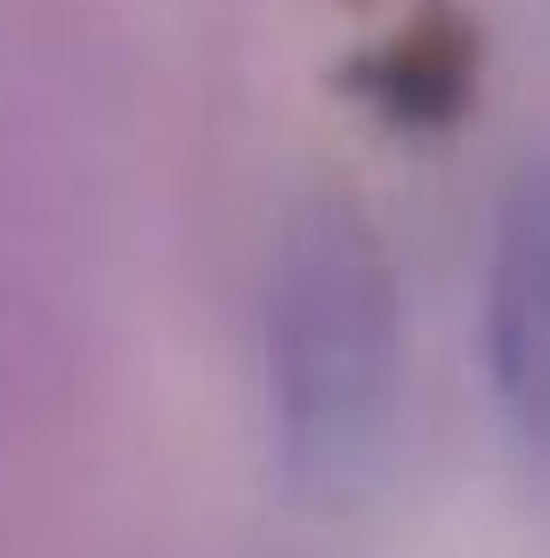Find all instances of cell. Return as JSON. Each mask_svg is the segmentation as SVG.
Segmentation results:
<instances>
[{"label": "cell", "instance_id": "obj_1", "mask_svg": "<svg viewBox=\"0 0 550 558\" xmlns=\"http://www.w3.org/2000/svg\"><path fill=\"white\" fill-rule=\"evenodd\" d=\"M405 307L381 227L356 203L292 210L268 276V429L308 502L372 486L396 429Z\"/></svg>", "mask_w": 550, "mask_h": 558}, {"label": "cell", "instance_id": "obj_2", "mask_svg": "<svg viewBox=\"0 0 550 558\" xmlns=\"http://www.w3.org/2000/svg\"><path fill=\"white\" fill-rule=\"evenodd\" d=\"M486 373H494V405L510 437L550 453V170H526L494 219Z\"/></svg>", "mask_w": 550, "mask_h": 558}, {"label": "cell", "instance_id": "obj_3", "mask_svg": "<svg viewBox=\"0 0 550 558\" xmlns=\"http://www.w3.org/2000/svg\"><path fill=\"white\" fill-rule=\"evenodd\" d=\"M462 82H469L462 41H396L381 113H396V122H445L453 98H462Z\"/></svg>", "mask_w": 550, "mask_h": 558}]
</instances>
